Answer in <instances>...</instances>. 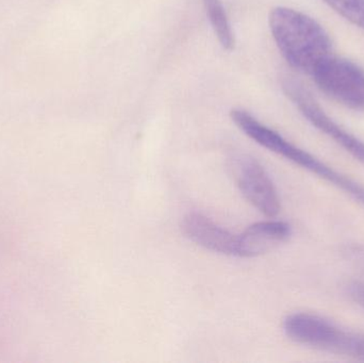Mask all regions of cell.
Instances as JSON below:
<instances>
[{
	"label": "cell",
	"mask_w": 364,
	"mask_h": 363,
	"mask_svg": "<svg viewBox=\"0 0 364 363\" xmlns=\"http://www.w3.org/2000/svg\"><path fill=\"white\" fill-rule=\"evenodd\" d=\"M203 1L212 28L215 32V36H218V42L225 50H233L235 46V34L222 1L220 0H203Z\"/></svg>",
	"instance_id": "9"
},
{
	"label": "cell",
	"mask_w": 364,
	"mask_h": 363,
	"mask_svg": "<svg viewBox=\"0 0 364 363\" xmlns=\"http://www.w3.org/2000/svg\"><path fill=\"white\" fill-rule=\"evenodd\" d=\"M181 230L186 238L208 251L237 256V236L201 213H188L182 220Z\"/></svg>",
	"instance_id": "7"
},
{
	"label": "cell",
	"mask_w": 364,
	"mask_h": 363,
	"mask_svg": "<svg viewBox=\"0 0 364 363\" xmlns=\"http://www.w3.org/2000/svg\"><path fill=\"white\" fill-rule=\"evenodd\" d=\"M318 89L346 108L364 111V70L343 58L329 55L311 74Z\"/></svg>",
	"instance_id": "4"
},
{
	"label": "cell",
	"mask_w": 364,
	"mask_h": 363,
	"mask_svg": "<svg viewBox=\"0 0 364 363\" xmlns=\"http://www.w3.org/2000/svg\"><path fill=\"white\" fill-rule=\"evenodd\" d=\"M289 339L312 349L364 362V334L339 327L311 313H292L284 320Z\"/></svg>",
	"instance_id": "3"
},
{
	"label": "cell",
	"mask_w": 364,
	"mask_h": 363,
	"mask_svg": "<svg viewBox=\"0 0 364 363\" xmlns=\"http://www.w3.org/2000/svg\"><path fill=\"white\" fill-rule=\"evenodd\" d=\"M291 234L292 229L287 222L271 220L252 224L237 236V257L263 255L286 242Z\"/></svg>",
	"instance_id": "8"
},
{
	"label": "cell",
	"mask_w": 364,
	"mask_h": 363,
	"mask_svg": "<svg viewBox=\"0 0 364 363\" xmlns=\"http://www.w3.org/2000/svg\"><path fill=\"white\" fill-rule=\"evenodd\" d=\"M231 170L244 197L265 217L280 212L277 190L262 166L248 155H237L231 159Z\"/></svg>",
	"instance_id": "6"
},
{
	"label": "cell",
	"mask_w": 364,
	"mask_h": 363,
	"mask_svg": "<svg viewBox=\"0 0 364 363\" xmlns=\"http://www.w3.org/2000/svg\"><path fill=\"white\" fill-rule=\"evenodd\" d=\"M282 89L291 102L301 111V114L308 119L316 129L337 143L344 151L358 160L364 166V142L354 134L344 129L336 123L322 110L318 102L312 97L311 93L299 81L286 77L282 81Z\"/></svg>",
	"instance_id": "5"
},
{
	"label": "cell",
	"mask_w": 364,
	"mask_h": 363,
	"mask_svg": "<svg viewBox=\"0 0 364 363\" xmlns=\"http://www.w3.org/2000/svg\"><path fill=\"white\" fill-rule=\"evenodd\" d=\"M348 257L364 271V246H353L348 249Z\"/></svg>",
	"instance_id": "12"
},
{
	"label": "cell",
	"mask_w": 364,
	"mask_h": 363,
	"mask_svg": "<svg viewBox=\"0 0 364 363\" xmlns=\"http://www.w3.org/2000/svg\"><path fill=\"white\" fill-rule=\"evenodd\" d=\"M230 117L241 131L261 146L316 175L364 206V185L358 181L338 172L311 153L289 142L275 130L255 119L247 111L233 109Z\"/></svg>",
	"instance_id": "2"
},
{
	"label": "cell",
	"mask_w": 364,
	"mask_h": 363,
	"mask_svg": "<svg viewBox=\"0 0 364 363\" xmlns=\"http://www.w3.org/2000/svg\"><path fill=\"white\" fill-rule=\"evenodd\" d=\"M338 14L364 30V0H324Z\"/></svg>",
	"instance_id": "10"
},
{
	"label": "cell",
	"mask_w": 364,
	"mask_h": 363,
	"mask_svg": "<svg viewBox=\"0 0 364 363\" xmlns=\"http://www.w3.org/2000/svg\"><path fill=\"white\" fill-rule=\"evenodd\" d=\"M272 36L286 61L311 76L331 55L329 34L316 19L294 9L277 6L269 13Z\"/></svg>",
	"instance_id": "1"
},
{
	"label": "cell",
	"mask_w": 364,
	"mask_h": 363,
	"mask_svg": "<svg viewBox=\"0 0 364 363\" xmlns=\"http://www.w3.org/2000/svg\"><path fill=\"white\" fill-rule=\"evenodd\" d=\"M350 298L364 308V281H354L348 287Z\"/></svg>",
	"instance_id": "11"
}]
</instances>
